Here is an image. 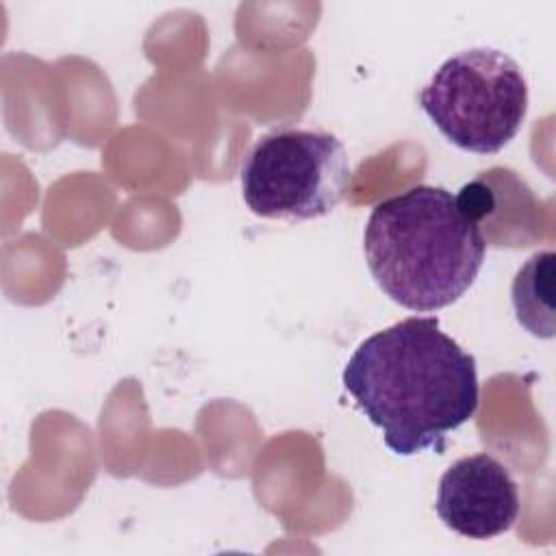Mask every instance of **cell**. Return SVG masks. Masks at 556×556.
Masks as SVG:
<instances>
[{
	"instance_id": "cell-1",
	"label": "cell",
	"mask_w": 556,
	"mask_h": 556,
	"mask_svg": "<svg viewBox=\"0 0 556 556\" xmlns=\"http://www.w3.org/2000/svg\"><path fill=\"white\" fill-rule=\"evenodd\" d=\"M341 380L397 456L441 452L478 408L476 361L437 317H406L374 332L352 352Z\"/></svg>"
},
{
	"instance_id": "cell-2",
	"label": "cell",
	"mask_w": 556,
	"mask_h": 556,
	"mask_svg": "<svg viewBox=\"0 0 556 556\" xmlns=\"http://www.w3.org/2000/svg\"><path fill=\"white\" fill-rule=\"evenodd\" d=\"M486 243L456 195L417 185L378 202L363 232L376 285L400 306L430 313L454 304L476 280Z\"/></svg>"
},
{
	"instance_id": "cell-3",
	"label": "cell",
	"mask_w": 556,
	"mask_h": 556,
	"mask_svg": "<svg viewBox=\"0 0 556 556\" xmlns=\"http://www.w3.org/2000/svg\"><path fill=\"white\" fill-rule=\"evenodd\" d=\"M419 106L456 148L495 154L526 119L528 85L502 50L471 48L439 65L419 91Z\"/></svg>"
},
{
	"instance_id": "cell-4",
	"label": "cell",
	"mask_w": 556,
	"mask_h": 556,
	"mask_svg": "<svg viewBox=\"0 0 556 556\" xmlns=\"http://www.w3.org/2000/svg\"><path fill=\"white\" fill-rule=\"evenodd\" d=\"M245 206L269 219H315L337 208L350 180L343 143L319 130L285 128L256 139L241 163Z\"/></svg>"
},
{
	"instance_id": "cell-5",
	"label": "cell",
	"mask_w": 556,
	"mask_h": 556,
	"mask_svg": "<svg viewBox=\"0 0 556 556\" xmlns=\"http://www.w3.org/2000/svg\"><path fill=\"white\" fill-rule=\"evenodd\" d=\"M434 508L456 534L484 541L513 528L519 515V491L500 460L473 454L445 469Z\"/></svg>"
},
{
	"instance_id": "cell-6",
	"label": "cell",
	"mask_w": 556,
	"mask_h": 556,
	"mask_svg": "<svg viewBox=\"0 0 556 556\" xmlns=\"http://www.w3.org/2000/svg\"><path fill=\"white\" fill-rule=\"evenodd\" d=\"M456 204L486 245L528 248L541 237V206L526 180L508 167H491L460 187Z\"/></svg>"
},
{
	"instance_id": "cell-7",
	"label": "cell",
	"mask_w": 556,
	"mask_h": 556,
	"mask_svg": "<svg viewBox=\"0 0 556 556\" xmlns=\"http://www.w3.org/2000/svg\"><path fill=\"white\" fill-rule=\"evenodd\" d=\"M554 265L556 254L543 250L532 254L515 274L510 300L523 330L539 339H552L554 324Z\"/></svg>"
}]
</instances>
